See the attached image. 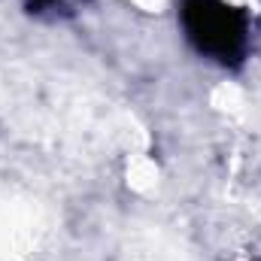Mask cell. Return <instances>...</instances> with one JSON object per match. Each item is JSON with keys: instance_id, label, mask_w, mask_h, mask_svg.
<instances>
[{"instance_id": "6da1fadb", "label": "cell", "mask_w": 261, "mask_h": 261, "mask_svg": "<svg viewBox=\"0 0 261 261\" xmlns=\"http://www.w3.org/2000/svg\"><path fill=\"white\" fill-rule=\"evenodd\" d=\"M182 31L200 55L216 64H240L249 46V18L225 0H182Z\"/></svg>"}, {"instance_id": "7a4b0ae2", "label": "cell", "mask_w": 261, "mask_h": 261, "mask_svg": "<svg viewBox=\"0 0 261 261\" xmlns=\"http://www.w3.org/2000/svg\"><path fill=\"white\" fill-rule=\"evenodd\" d=\"M85 0H24L28 12L37 18H64L73 15L76 9H82Z\"/></svg>"}]
</instances>
